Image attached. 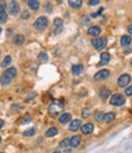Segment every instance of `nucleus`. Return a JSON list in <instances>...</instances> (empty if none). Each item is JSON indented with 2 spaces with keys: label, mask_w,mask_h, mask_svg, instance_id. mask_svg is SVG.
Masks as SVG:
<instances>
[{
  "label": "nucleus",
  "mask_w": 132,
  "mask_h": 153,
  "mask_svg": "<svg viewBox=\"0 0 132 153\" xmlns=\"http://www.w3.org/2000/svg\"><path fill=\"white\" fill-rule=\"evenodd\" d=\"M88 4H89L90 6H94V5H98V4H99V0H89V1H88Z\"/></svg>",
  "instance_id": "obj_33"
},
{
  "label": "nucleus",
  "mask_w": 132,
  "mask_h": 153,
  "mask_svg": "<svg viewBox=\"0 0 132 153\" xmlns=\"http://www.w3.org/2000/svg\"><path fill=\"white\" fill-rule=\"evenodd\" d=\"M34 129H33V127H32V129H30V130H27V131H24L23 132V135L24 136H32V135H34Z\"/></svg>",
  "instance_id": "obj_29"
},
{
  "label": "nucleus",
  "mask_w": 132,
  "mask_h": 153,
  "mask_svg": "<svg viewBox=\"0 0 132 153\" xmlns=\"http://www.w3.org/2000/svg\"><path fill=\"white\" fill-rule=\"evenodd\" d=\"M30 121H31V117L30 115H26L24 119L22 120V123H30Z\"/></svg>",
  "instance_id": "obj_35"
},
{
  "label": "nucleus",
  "mask_w": 132,
  "mask_h": 153,
  "mask_svg": "<svg viewBox=\"0 0 132 153\" xmlns=\"http://www.w3.org/2000/svg\"><path fill=\"white\" fill-rule=\"evenodd\" d=\"M82 115H83V118H87V117L89 115V109H88V108H85V109L82 110Z\"/></svg>",
  "instance_id": "obj_31"
},
{
  "label": "nucleus",
  "mask_w": 132,
  "mask_h": 153,
  "mask_svg": "<svg viewBox=\"0 0 132 153\" xmlns=\"http://www.w3.org/2000/svg\"><path fill=\"white\" fill-rule=\"evenodd\" d=\"M5 10H6V4L3 0V1H0V11H5Z\"/></svg>",
  "instance_id": "obj_32"
},
{
  "label": "nucleus",
  "mask_w": 132,
  "mask_h": 153,
  "mask_svg": "<svg viewBox=\"0 0 132 153\" xmlns=\"http://www.w3.org/2000/svg\"><path fill=\"white\" fill-rule=\"evenodd\" d=\"M6 20H7L6 11H0V22L4 23V22H6Z\"/></svg>",
  "instance_id": "obj_25"
},
{
  "label": "nucleus",
  "mask_w": 132,
  "mask_h": 153,
  "mask_svg": "<svg viewBox=\"0 0 132 153\" xmlns=\"http://www.w3.org/2000/svg\"><path fill=\"white\" fill-rule=\"evenodd\" d=\"M80 142H81V137L78 136V135H75V136H72V137L70 138V147L76 148V147H78Z\"/></svg>",
  "instance_id": "obj_10"
},
{
  "label": "nucleus",
  "mask_w": 132,
  "mask_h": 153,
  "mask_svg": "<svg viewBox=\"0 0 132 153\" xmlns=\"http://www.w3.org/2000/svg\"><path fill=\"white\" fill-rule=\"evenodd\" d=\"M3 125H4V121H3L1 119H0V129H1V127H3Z\"/></svg>",
  "instance_id": "obj_38"
},
{
  "label": "nucleus",
  "mask_w": 132,
  "mask_h": 153,
  "mask_svg": "<svg viewBox=\"0 0 132 153\" xmlns=\"http://www.w3.org/2000/svg\"><path fill=\"white\" fill-rule=\"evenodd\" d=\"M0 142H1V137H0Z\"/></svg>",
  "instance_id": "obj_40"
},
{
  "label": "nucleus",
  "mask_w": 132,
  "mask_h": 153,
  "mask_svg": "<svg viewBox=\"0 0 132 153\" xmlns=\"http://www.w3.org/2000/svg\"><path fill=\"white\" fill-rule=\"evenodd\" d=\"M62 108H64L62 102H54V103L49 107V113L50 114H58L62 110Z\"/></svg>",
  "instance_id": "obj_5"
},
{
  "label": "nucleus",
  "mask_w": 132,
  "mask_h": 153,
  "mask_svg": "<svg viewBox=\"0 0 132 153\" xmlns=\"http://www.w3.org/2000/svg\"><path fill=\"white\" fill-rule=\"evenodd\" d=\"M125 94L126 96H132V86H130V87L126 88V90H125Z\"/></svg>",
  "instance_id": "obj_30"
},
{
  "label": "nucleus",
  "mask_w": 132,
  "mask_h": 153,
  "mask_svg": "<svg viewBox=\"0 0 132 153\" xmlns=\"http://www.w3.org/2000/svg\"><path fill=\"white\" fill-rule=\"evenodd\" d=\"M56 1H58V3H61V1H62V0H56Z\"/></svg>",
  "instance_id": "obj_39"
},
{
  "label": "nucleus",
  "mask_w": 132,
  "mask_h": 153,
  "mask_svg": "<svg viewBox=\"0 0 132 153\" xmlns=\"http://www.w3.org/2000/svg\"><path fill=\"white\" fill-rule=\"evenodd\" d=\"M115 118H116L115 113H108V114H105L104 115V121L105 123H111V121L115 120Z\"/></svg>",
  "instance_id": "obj_20"
},
{
  "label": "nucleus",
  "mask_w": 132,
  "mask_h": 153,
  "mask_svg": "<svg viewBox=\"0 0 132 153\" xmlns=\"http://www.w3.org/2000/svg\"><path fill=\"white\" fill-rule=\"evenodd\" d=\"M7 11H9V14L12 15V16L19 15V12H20V6H19V4L15 3V1H12V3L9 5V7H7Z\"/></svg>",
  "instance_id": "obj_7"
},
{
  "label": "nucleus",
  "mask_w": 132,
  "mask_h": 153,
  "mask_svg": "<svg viewBox=\"0 0 132 153\" xmlns=\"http://www.w3.org/2000/svg\"><path fill=\"white\" fill-rule=\"evenodd\" d=\"M131 41H132V39H131L130 36H122L120 42H121V45L125 48V47H128V45L131 44Z\"/></svg>",
  "instance_id": "obj_18"
},
{
  "label": "nucleus",
  "mask_w": 132,
  "mask_h": 153,
  "mask_svg": "<svg viewBox=\"0 0 132 153\" xmlns=\"http://www.w3.org/2000/svg\"><path fill=\"white\" fill-rule=\"evenodd\" d=\"M12 1H14V0H12Z\"/></svg>",
  "instance_id": "obj_44"
},
{
  "label": "nucleus",
  "mask_w": 132,
  "mask_h": 153,
  "mask_svg": "<svg viewBox=\"0 0 132 153\" xmlns=\"http://www.w3.org/2000/svg\"><path fill=\"white\" fill-rule=\"evenodd\" d=\"M30 17V12L28 11H23V14H22V19L26 20V19H28Z\"/></svg>",
  "instance_id": "obj_34"
},
{
  "label": "nucleus",
  "mask_w": 132,
  "mask_h": 153,
  "mask_svg": "<svg viewBox=\"0 0 132 153\" xmlns=\"http://www.w3.org/2000/svg\"><path fill=\"white\" fill-rule=\"evenodd\" d=\"M80 126H81V121L78 120V119H76V120H73V121L70 124L69 130H70V131H76L77 129H80Z\"/></svg>",
  "instance_id": "obj_13"
},
{
  "label": "nucleus",
  "mask_w": 132,
  "mask_h": 153,
  "mask_svg": "<svg viewBox=\"0 0 132 153\" xmlns=\"http://www.w3.org/2000/svg\"><path fill=\"white\" fill-rule=\"evenodd\" d=\"M45 10H48L49 12L51 11V5H50V3H45Z\"/></svg>",
  "instance_id": "obj_36"
},
{
  "label": "nucleus",
  "mask_w": 132,
  "mask_h": 153,
  "mask_svg": "<svg viewBox=\"0 0 132 153\" xmlns=\"http://www.w3.org/2000/svg\"><path fill=\"white\" fill-rule=\"evenodd\" d=\"M28 6L32 10H38L39 9V0H28Z\"/></svg>",
  "instance_id": "obj_22"
},
{
  "label": "nucleus",
  "mask_w": 132,
  "mask_h": 153,
  "mask_svg": "<svg viewBox=\"0 0 132 153\" xmlns=\"http://www.w3.org/2000/svg\"><path fill=\"white\" fill-rule=\"evenodd\" d=\"M104 115H105L104 113H102V111H98V113L96 114V119H97L98 121H104Z\"/></svg>",
  "instance_id": "obj_28"
},
{
  "label": "nucleus",
  "mask_w": 132,
  "mask_h": 153,
  "mask_svg": "<svg viewBox=\"0 0 132 153\" xmlns=\"http://www.w3.org/2000/svg\"><path fill=\"white\" fill-rule=\"evenodd\" d=\"M99 96H100L102 99H107V98L110 97V91L108 90L107 87H102L100 88V92H99Z\"/></svg>",
  "instance_id": "obj_12"
},
{
  "label": "nucleus",
  "mask_w": 132,
  "mask_h": 153,
  "mask_svg": "<svg viewBox=\"0 0 132 153\" xmlns=\"http://www.w3.org/2000/svg\"><path fill=\"white\" fill-rule=\"evenodd\" d=\"M93 130H94V126H93V124H90V123L85 124V125L81 126V131H82V134H85V135L92 134V132H93Z\"/></svg>",
  "instance_id": "obj_9"
},
{
  "label": "nucleus",
  "mask_w": 132,
  "mask_h": 153,
  "mask_svg": "<svg viewBox=\"0 0 132 153\" xmlns=\"http://www.w3.org/2000/svg\"><path fill=\"white\" fill-rule=\"evenodd\" d=\"M110 61V54L109 53H102L100 55V65H104V64H108Z\"/></svg>",
  "instance_id": "obj_15"
},
{
  "label": "nucleus",
  "mask_w": 132,
  "mask_h": 153,
  "mask_svg": "<svg viewBox=\"0 0 132 153\" xmlns=\"http://www.w3.org/2000/svg\"><path fill=\"white\" fill-rule=\"evenodd\" d=\"M110 104L111 105H116V107L125 104V97L122 94H114L110 98Z\"/></svg>",
  "instance_id": "obj_3"
},
{
  "label": "nucleus",
  "mask_w": 132,
  "mask_h": 153,
  "mask_svg": "<svg viewBox=\"0 0 132 153\" xmlns=\"http://www.w3.org/2000/svg\"><path fill=\"white\" fill-rule=\"evenodd\" d=\"M23 42H24V37H23L22 34H17V36L14 37V44H16V45H21Z\"/></svg>",
  "instance_id": "obj_21"
},
{
  "label": "nucleus",
  "mask_w": 132,
  "mask_h": 153,
  "mask_svg": "<svg viewBox=\"0 0 132 153\" xmlns=\"http://www.w3.org/2000/svg\"><path fill=\"white\" fill-rule=\"evenodd\" d=\"M69 146H70V140L69 138H65V140H62V141L60 142V147L61 148H66Z\"/></svg>",
  "instance_id": "obj_26"
},
{
  "label": "nucleus",
  "mask_w": 132,
  "mask_h": 153,
  "mask_svg": "<svg viewBox=\"0 0 132 153\" xmlns=\"http://www.w3.org/2000/svg\"><path fill=\"white\" fill-rule=\"evenodd\" d=\"M83 4V0H69V5L73 9H78L81 7Z\"/></svg>",
  "instance_id": "obj_14"
},
{
  "label": "nucleus",
  "mask_w": 132,
  "mask_h": 153,
  "mask_svg": "<svg viewBox=\"0 0 132 153\" xmlns=\"http://www.w3.org/2000/svg\"><path fill=\"white\" fill-rule=\"evenodd\" d=\"M83 71V66L81 65V64H78V65H73L72 66V74L75 76H78V75H81Z\"/></svg>",
  "instance_id": "obj_16"
},
{
  "label": "nucleus",
  "mask_w": 132,
  "mask_h": 153,
  "mask_svg": "<svg viewBox=\"0 0 132 153\" xmlns=\"http://www.w3.org/2000/svg\"><path fill=\"white\" fill-rule=\"evenodd\" d=\"M109 75H110L109 70L104 69V70H100V71H98V72L94 75V79H96L97 81H102V80L108 79V77H109Z\"/></svg>",
  "instance_id": "obj_8"
},
{
  "label": "nucleus",
  "mask_w": 132,
  "mask_h": 153,
  "mask_svg": "<svg viewBox=\"0 0 132 153\" xmlns=\"http://www.w3.org/2000/svg\"><path fill=\"white\" fill-rule=\"evenodd\" d=\"M58 134V129L56 127H50V129L47 131V137H53Z\"/></svg>",
  "instance_id": "obj_23"
},
{
  "label": "nucleus",
  "mask_w": 132,
  "mask_h": 153,
  "mask_svg": "<svg viewBox=\"0 0 132 153\" xmlns=\"http://www.w3.org/2000/svg\"><path fill=\"white\" fill-rule=\"evenodd\" d=\"M0 33H1V28H0Z\"/></svg>",
  "instance_id": "obj_43"
},
{
  "label": "nucleus",
  "mask_w": 132,
  "mask_h": 153,
  "mask_svg": "<svg viewBox=\"0 0 132 153\" xmlns=\"http://www.w3.org/2000/svg\"><path fill=\"white\" fill-rule=\"evenodd\" d=\"M11 61H12V59H11V56H10V55L5 56L4 61L1 62V66H3V68H6V66H9V65H10V64H11Z\"/></svg>",
  "instance_id": "obj_24"
},
{
  "label": "nucleus",
  "mask_w": 132,
  "mask_h": 153,
  "mask_svg": "<svg viewBox=\"0 0 132 153\" xmlns=\"http://www.w3.org/2000/svg\"><path fill=\"white\" fill-rule=\"evenodd\" d=\"M16 74H17V70H16L15 68L7 69V70L1 75V77H0V82H1V85H4V86L9 85V83L12 81V79H14L15 76H16Z\"/></svg>",
  "instance_id": "obj_1"
},
{
  "label": "nucleus",
  "mask_w": 132,
  "mask_h": 153,
  "mask_svg": "<svg viewBox=\"0 0 132 153\" xmlns=\"http://www.w3.org/2000/svg\"><path fill=\"white\" fill-rule=\"evenodd\" d=\"M131 65H132V59H131Z\"/></svg>",
  "instance_id": "obj_41"
},
{
  "label": "nucleus",
  "mask_w": 132,
  "mask_h": 153,
  "mask_svg": "<svg viewBox=\"0 0 132 153\" xmlns=\"http://www.w3.org/2000/svg\"><path fill=\"white\" fill-rule=\"evenodd\" d=\"M92 45H93L97 50H100L103 49L105 45H107V39L103 37H99V38H96V39L92 41Z\"/></svg>",
  "instance_id": "obj_4"
},
{
  "label": "nucleus",
  "mask_w": 132,
  "mask_h": 153,
  "mask_svg": "<svg viewBox=\"0 0 132 153\" xmlns=\"http://www.w3.org/2000/svg\"><path fill=\"white\" fill-rule=\"evenodd\" d=\"M70 120H71V114H69V113L62 114V115L59 118V121H60L61 124H66V123H69Z\"/></svg>",
  "instance_id": "obj_19"
},
{
  "label": "nucleus",
  "mask_w": 132,
  "mask_h": 153,
  "mask_svg": "<svg viewBox=\"0 0 132 153\" xmlns=\"http://www.w3.org/2000/svg\"><path fill=\"white\" fill-rule=\"evenodd\" d=\"M130 81H131V76L127 75V74H125V75H121L120 77H119L117 85L120 86V87H126V86L130 83Z\"/></svg>",
  "instance_id": "obj_6"
},
{
  "label": "nucleus",
  "mask_w": 132,
  "mask_h": 153,
  "mask_svg": "<svg viewBox=\"0 0 132 153\" xmlns=\"http://www.w3.org/2000/svg\"><path fill=\"white\" fill-rule=\"evenodd\" d=\"M48 23H49L48 19L44 17V16H41V17H38V19H37V21L33 23V26H34V28L38 30V31H43V30L47 28Z\"/></svg>",
  "instance_id": "obj_2"
},
{
  "label": "nucleus",
  "mask_w": 132,
  "mask_h": 153,
  "mask_svg": "<svg viewBox=\"0 0 132 153\" xmlns=\"http://www.w3.org/2000/svg\"><path fill=\"white\" fill-rule=\"evenodd\" d=\"M54 27H55V31H54L55 33L61 31V28H62V20L61 19H55L54 20Z\"/></svg>",
  "instance_id": "obj_17"
},
{
  "label": "nucleus",
  "mask_w": 132,
  "mask_h": 153,
  "mask_svg": "<svg viewBox=\"0 0 132 153\" xmlns=\"http://www.w3.org/2000/svg\"><path fill=\"white\" fill-rule=\"evenodd\" d=\"M100 32H102V30H100L99 26H92V27L88 28V34H89V36H93V37L99 36Z\"/></svg>",
  "instance_id": "obj_11"
},
{
  "label": "nucleus",
  "mask_w": 132,
  "mask_h": 153,
  "mask_svg": "<svg viewBox=\"0 0 132 153\" xmlns=\"http://www.w3.org/2000/svg\"><path fill=\"white\" fill-rule=\"evenodd\" d=\"M127 31H128L130 34H132V25H130V26L127 27Z\"/></svg>",
  "instance_id": "obj_37"
},
{
  "label": "nucleus",
  "mask_w": 132,
  "mask_h": 153,
  "mask_svg": "<svg viewBox=\"0 0 132 153\" xmlns=\"http://www.w3.org/2000/svg\"><path fill=\"white\" fill-rule=\"evenodd\" d=\"M38 59H39V61L44 62V61L48 60V54H47V53H41V54L38 55Z\"/></svg>",
  "instance_id": "obj_27"
},
{
  "label": "nucleus",
  "mask_w": 132,
  "mask_h": 153,
  "mask_svg": "<svg viewBox=\"0 0 132 153\" xmlns=\"http://www.w3.org/2000/svg\"><path fill=\"white\" fill-rule=\"evenodd\" d=\"M54 153H60V152H54Z\"/></svg>",
  "instance_id": "obj_42"
}]
</instances>
